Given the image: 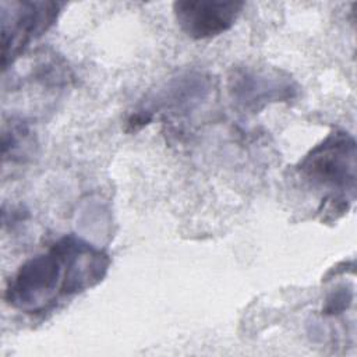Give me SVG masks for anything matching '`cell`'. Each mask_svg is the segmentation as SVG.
<instances>
[{
    "mask_svg": "<svg viewBox=\"0 0 357 357\" xmlns=\"http://www.w3.org/2000/svg\"><path fill=\"white\" fill-rule=\"evenodd\" d=\"M109 268L110 258L103 250L66 234L18 266L7 282L4 301L25 314H42L60 298L99 284Z\"/></svg>",
    "mask_w": 357,
    "mask_h": 357,
    "instance_id": "6da1fadb",
    "label": "cell"
},
{
    "mask_svg": "<svg viewBox=\"0 0 357 357\" xmlns=\"http://www.w3.org/2000/svg\"><path fill=\"white\" fill-rule=\"evenodd\" d=\"M36 138L29 127V121L17 116H10L3 124L1 156L3 163L22 165L31 160L36 149Z\"/></svg>",
    "mask_w": 357,
    "mask_h": 357,
    "instance_id": "52a82bcc",
    "label": "cell"
},
{
    "mask_svg": "<svg viewBox=\"0 0 357 357\" xmlns=\"http://www.w3.org/2000/svg\"><path fill=\"white\" fill-rule=\"evenodd\" d=\"M244 6L243 1L180 0L173 3V14L177 25L188 38L202 40L229 31Z\"/></svg>",
    "mask_w": 357,
    "mask_h": 357,
    "instance_id": "8992f818",
    "label": "cell"
},
{
    "mask_svg": "<svg viewBox=\"0 0 357 357\" xmlns=\"http://www.w3.org/2000/svg\"><path fill=\"white\" fill-rule=\"evenodd\" d=\"M227 89L234 105L248 113H258L271 103L293 100L298 93L297 82L287 73L254 66L233 67Z\"/></svg>",
    "mask_w": 357,
    "mask_h": 357,
    "instance_id": "5b68a950",
    "label": "cell"
},
{
    "mask_svg": "<svg viewBox=\"0 0 357 357\" xmlns=\"http://www.w3.org/2000/svg\"><path fill=\"white\" fill-rule=\"evenodd\" d=\"M356 141L343 130H333L297 163L298 177L312 190L322 191L326 211L343 215L354 201L357 162Z\"/></svg>",
    "mask_w": 357,
    "mask_h": 357,
    "instance_id": "7a4b0ae2",
    "label": "cell"
},
{
    "mask_svg": "<svg viewBox=\"0 0 357 357\" xmlns=\"http://www.w3.org/2000/svg\"><path fill=\"white\" fill-rule=\"evenodd\" d=\"M22 68L13 64L10 67L11 79H4V92H22L29 98L38 96L42 100L45 110L70 88L73 73L66 59L52 49H36L26 57L22 56ZM7 71V70H6Z\"/></svg>",
    "mask_w": 357,
    "mask_h": 357,
    "instance_id": "277c9868",
    "label": "cell"
},
{
    "mask_svg": "<svg viewBox=\"0 0 357 357\" xmlns=\"http://www.w3.org/2000/svg\"><path fill=\"white\" fill-rule=\"evenodd\" d=\"M59 1L3 0L1 10V68L11 67L26 47L57 21L61 7Z\"/></svg>",
    "mask_w": 357,
    "mask_h": 357,
    "instance_id": "3957f363",
    "label": "cell"
},
{
    "mask_svg": "<svg viewBox=\"0 0 357 357\" xmlns=\"http://www.w3.org/2000/svg\"><path fill=\"white\" fill-rule=\"evenodd\" d=\"M351 301H353V290L347 289V287H339L328 296V298L322 307V314L324 315H337V314L343 312L350 305Z\"/></svg>",
    "mask_w": 357,
    "mask_h": 357,
    "instance_id": "ba28073f",
    "label": "cell"
}]
</instances>
